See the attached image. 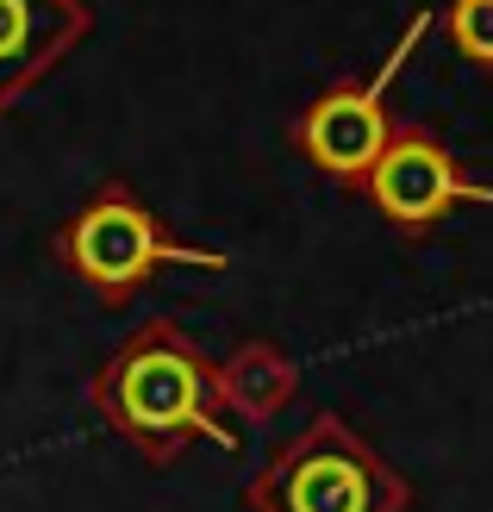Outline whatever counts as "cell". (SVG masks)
Here are the masks:
<instances>
[{
	"label": "cell",
	"instance_id": "6da1fadb",
	"mask_svg": "<svg viewBox=\"0 0 493 512\" xmlns=\"http://www.w3.org/2000/svg\"><path fill=\"white\" fill-rule=\"evenodd\" d=\"M88 406L113 425L125 450H138L144 463H175L188 444H219L238 450V425L219 406V375L175 319H144L132 338L94 369Z\"/></svg>",
	"mask_w": 493,
	"mask_h": 512
},
{
	"label": "cell",
	"instance_id": "7a4b0ae2",
	"mask_svg": "<svg viewBox=\"0 0 493 512\" xmlns=\"http://www.w3.org/2000/svg\"><path fill=\"white\" fill-rule=\"evenodd\" d=\"M50 256H57L100 306H132L163 269H231L225 250L188 244L132 182H119V175H107V182L57 225Z\"/></svg>",
	"mask_w": 493,
	"mask_h": 512
},
{
	"label": "cell",
	"instance_id": "3957f363",
	"mask_svg": "<svg viewBox=\"0 0 493 512\" xmlns=\"http://www.w3.org/2000/svg\"><path fill=\"white\" fill-rule=\"evenodd\" d=\"M250 512H412V481L344 413H313L250 475Z\"/></svg>",
	"mask_w": 493,
	"mask_h": 512
},
{
	"label": "cell",
	"instance_id": "277c9868",
	"mask_svg": "<svg viewBox=\"0 0 493 512\" xmlns=\"http://www.w3.org/2000/svg\"><path fill=\"white\" fill-rule=\"evenodd\" d=\"M425 25H431V13H412L406 32L394 38V50L381 57L375 75H344V82H331L325 94H313V100H306V107L288 119V144L325 175V182L362 188V175H369V163L381 157L387 132H394L387 88H394V75L406 69V57L419 50Z\"/></svg>",
	"mask_w": 493,
	"mask_h": 512
},
{
	"label": "cell",
	"instance_id": "5b68a950",
	"mask_svg": "<svg viewBox=\"0 0 493 512\" xmlns=\"http://www.w3.org/2000/svg\"><path fill=\"white\" fill-rule=\"evenodd\" d=\"M356 194L369 200L400 238L437 232L456 207H493V182L462 169L456 150L437 138L425 119H394V132H387L381 157L369 163Z\"/></svg>",
	"mask_w": 493,
	"mask_h": 512
},
{
	"label": "cell",
	"instance_id": "8992f818",
	"mask_svg": "<svg viewBox=\"0 0 493 512\" xmlns=\"http://www.w3.org/2000/svg\"><path fill=\"white\" fill-rule=\"evenodd\" d=\"M88 32V0H0V113H13Z\"/></svg>",
	"mask_w": 493,
	"mask_h": 512
},
{
	"label": "cell",
	"instance_id": "52a82bcc",
	"mask_svg": "<svg viewBox=\"0 0 493 512\" xmlns=\"http://www.w3.org/2000/svg\"><path fill=\"white\" fill-rule=\"evenodd\" d=\"M213 375H219V406H231L244 425H269L300 394V363L275 338H244L225 363H213Z\"/></svg>",
	"mask_w": 493,
	"mask_h": 512
},
{
	"label": "cell",
	"instance_id": "ba28073f",
	"mask_svg": "<svg viewBox=\"0 0 493 512\" xmlns=\"http://www.w3.org/2000/svg\"><path fill=\"white\" fill-rule=\"evenodd\" d=\"M444 38L456 44L462 63L493 75V0H450L444 7Z\"/></svg>",
	"mask_w": 493,
	"mask_h": 512
}]
</instances>
